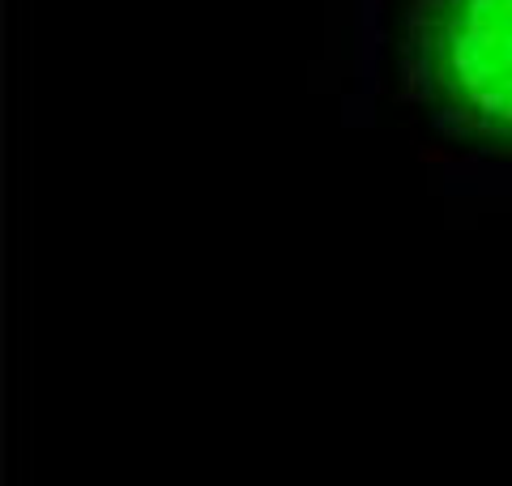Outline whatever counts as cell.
I'll return each instance as SVG.
<instances>
[{"label":"cell","instance_id":"cell-1","mask_svg":"<svg viewBox=\"0 0 512 486\" xmlns=\"http://www.w3.org/2000/svg\"><path fill=\"white\" fill-rule=\"evenodd\" d=\"M402 73L444 137L512 154V0H402Z\"/></svg>","mask_w":512,"mask_h":486}]
</instances>
